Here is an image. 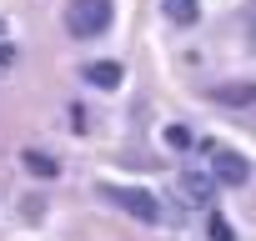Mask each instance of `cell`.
<instances>
[{"label":"cell","mask_w":256,"mask_h":241,"mask_svg":"<svg viewBox=\"0 0 256 241\" xmlns=\"http://www.w3.org/2000/svg\"><path fill=\"white\" fill-rule=\"evenodd\" d=\"M110 16H116L110 0H70V6H66V30L76 40H90V36H100L110 26Z\"/></svg>","instance_id":"obj_1"},{"label":"cell","mask_w":256,"mask_h":241,"mask_svg":"<svg viewBox=\"0 0 256 241\" xmlns=\"http://www.w3.org/2000/svg\"><path fill=\"white\" fill-rule=\"evenodd\" d=\"M211 241H236V231H231V221H221V216H211Z\"/></svg>","instance_id":"obj_10"},{"label":"cell","mask_w":256,"mask_h":241,"mask_svg":"<svg viewBox=\"0 0 256 241\" xmlns=\"http://www.w3.org/2000/svg\"><path fill=\"white\" fill-rule=\"evenodd\" d=\"M246 176H251V166H246L236 151H216V161H211V181H221V186H246Z\"/></svg>","instance_id":"obj_3"},{"label":"cell","mask_w":256,"mask_h":241,"mask_svg":"<svg viewBox=\"0 0 256 241\" xmlns=\"http://www.w3.org/2000/svg\"><path fill=\"white\" fill-rule=\"evenodd\" d=\"M211 96H216V100H226V106H251V100H256V80H236V86H216Z\"/></svg>","instance_id":"obj_7"},{"label":"cell","mask_w":256,"mask_h":241,"mask_svg":"<svg viewBox=\"0 0 256 241\" xmlns=\"http://www.w3.org/2000/svg\"><path fill=\"white\" fill-rule=\"evenodd\" d=\"M166 146L186 151V146H191V131H186V126H166Z\"/></svg>","instance_id":"obj_9"},{"label":"cell","mask_w":256,"mask_h":241,"mask_svg":"<svg viewBox=\"0 0 256 241\" xmlns=\"http://www.w3.org/2000/svg\"><path fill=\"white\" fill-rule=\"evenodd\" d=\"M10 66H16V46H10V40H0V70H10Z\"/></svg>","instance_id":"obj_11"},{"label":"cell","mask_w":256,"mask_h":241,"mask_svg":"<svg viewBox=\"0 0 256 241\" xmlns=\"http://www.w3.org/2000/svg\"><path fill=\"white\" fill-rule=\"evenodd\" d=\"M0 36H6V20H0Z\"/></svg>","instance_id":"obj_12"},{"label":"cell","mask_w":256,"mask_h":241,"mask_svg":"<svg viewBox=\"0 0 256 241\" xmlns=\"http://www.w3.org/2000/svg\"><path fill=\"white\" fill-rule=\"evenodd\" d=\"M20 166H26L30 176H40V181H56V176H60V161H50L46 151H26V156H20Z\"/></svg>","instance_id":"obj_6"},{"label":"cell","mask_w":256,"mask_h":241,"mask_svg":"<svg viewBox=\"0 0 256 241\" xmlns=\"http://www.w3.org/2000/svg\"><path fill=\"white\" fill-rule=\"evenodd\" d=\"M86 80L100 86V90H116L120 86V66L116 60H96V66H86Z\"/></svg>","instance_id":"obj_5"},{"label":"cell","mask_w":256,"mask_h":241,"mask_svg":"<svg viewBox=\"0 0 256 241\" xmlns=\"http://www.w3.org/2000/svg\"><path fill=\"white\" fill-rule=\"evenodd\" d=\"M100 196L116 201L126 216H136V221H156V216H161V201H156L151 191H136V186H100Z\"/></svg>","instance_id":"obj_2"},{"label":"cell","mask_w":256,"mask_h":241,"mask_svg":"<svg viewBox=\"0 0 256 241\" xmlns=\"http://www.w3.org/2000/svg\"><path fill=\"white\" fill-rule=\"evenodd\" d=\"M166 20H176V26H196V16H201V6L196 0H166Z\"/></svg>","instance_id":"obj_8"},{"label":"cell","mask_w":256,"mask_h":241,"mask_svg":"<svg viewBox=\"0 0 256 241\" xmlns=\"http://www.w3.org/2000/svg\"><path fill=\"white\" fill-rule=\"evenodd\" d=\"M211 191H216V181L201 176V171H181V176H176V196H181L186 206H206Z\"/></svg>","instance_id":"obj_4"}]
</instances>
